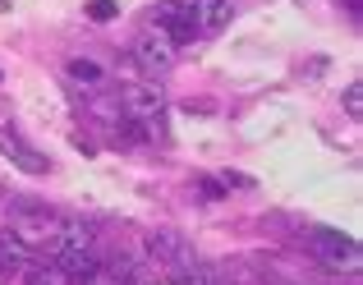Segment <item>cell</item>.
Wrapping results in <instances>:
<instances>
[{"label":"cell","instance_id":"8","mask_svg":"<svg viewBox=\"0 0 363 285\" xmlns=\"http://www.w3.org/2000/svg\"><path fill=\"white\" fill-rule=\"evenodd\" d=\"M0 152H5L14 166H23L28 175H46V157H42V152H33L18 134H0Z\"/></svg>","mask_w":363,"mask_h":285},{"label":"cell","instance_id":"11","mask_svg":"<svg viewBox=\"0 0 363 285\" xmlns=\"http://www.w3.org/2000/svg\"><path fill=\"white\" fill-rule=\"evenodd\" d=\"M28 285H65V276L55 267H33L28 262Z\"/></svg>","mask_w":363,"mask_h":285},{"label":"cell","instance_id":"13","mask_svg":"<svg viewBox=\"0 0 363 285\" xmlns=\"http://www.w3.org/2000/svg\"><path fill=\"white\" fill-rule=\"evenodd\" d=\"M359 101H363V88H359V83H350V88H345V111H350V116H359Z\"/></svg>","mask_w":363,"mask_h":285},{"label":"cell","instance_id":"12","mask_svg":"<svg viewBox=\"0 0 363 285\" xmlns=\"http://www.w3.org/2000/svg\"><path fill=\"white\" fill-rule=\"evenodd\" d=\"M88 14L97 18V23H106V18H116V0H92V5H88Z\"/></svg>","mask_w":363,"mask_h":285},{"label":"cell","instance_id":"5","mask_svg":"<svg viewBox=\"0 0 363 285\" xmlns=\"http://www.w3.org/2000/svg\"><path fill=\"white\" fill-rule=\"evenodd\" d=\"M51 262H55V272L69 276V281H88V276L101 272V253L97 249H60V253H51Z\"/></svg>","mask_w":363,"mask_h":285},{"label":"cell","instance_id":"1","mask_svg":"<svg viewBox=\"0 0 363 285\" xmlns=\"http://www.w3.org/2000/svg\"><path fill=\"white\" fill-rule=\"evenodd\" d=\"M116 116L133 120L147 138H166V97H161L157 83H124L116 97Z\"/></svg>","mask_w":363,"mask_h":285},{"label":"cell","instance_id":"4","mask_svg":"<svg viewBox=\"0 0 363 285\" xmlns=\"http://www.w3.org/2000/svg\"><path fill=\"white\" fill-rule=\"evenodd\" d=\"M147 258H152V262H166L170 276H175L179 267H189V262H194V249L184 244V235L157 230V235H147Z\"/></svg>","mask_w":363,"mask_h":285},{"label":"cell","instance_id":"2","mask_svg":"<svg viewBox=\"0 0 363 285\" xmlns=\"http://www.w3.org/2000/svg\"><path fill=\"white\" fill-rule=\"evenodd\" d=\"M313 258L322 262V267H331V272H354L359 267V244L350 240V235H340V230H313Z\"/></svg>","mask_w":363,"mask_h":285},{"label":"cell","instance_id":"10","mask_svg":"<svg viewBox=\"0 0 363 285\" xmlns=\"http://www.w3.org/2000/svg\"><path fill=\"white\" fill-rule=\"evenodd\" d=\"M65 74H69L74 83H88V88H92V83H101V65L97 60H69V65H65Z\"/></svg>","mask_w":363,"mask_h":285},{"label":"cell","instance_id":"9","mask_svg":"<svg viewBox=\"0 0 363 285\" xmlns=\"http://www.w3.org/2000/svg\"><path fill=\"white\" fill-rule=\"evenodd\" d=\"M230 18H235V0H198V23H203V33H221Z\"/></svg>","mask_w":363,"mask_h":285},{"label":"cell","instance_id":"7","mask_svg":"<svg viewBox=\"0 0 363 285\" xmlns=\"http://www.w3.org/2000/svg\"><path fill=\"white\" fill-rule=\"evenodd\" d=\"M33 262V244H23L14 230H0V276H18Z\"/></svg>","mask_w":363,"mask_h":285},{"label":"cell","instance_id":"15","mask_svg":"<svg viewBox=\"0 0 363 285\" xmlns=\"http://www.w3.org/2000/svg\"><path fill=\"white\" fill-rule=\"evenodd\" d=\"M350 9H359V0H350Z\"/></svg>","mask_w":363,"mask_h":285},{"label":"cell","instance_id":"3","mask_svg":"<svg viewBox=\"0 0 363 285\" xmlns=\"http://www.w3.org/2000/svg\"><path fill=\"white\" fill-rule=\"evenodd\" d=\"M133 60H138L143 74L161 79L166 69H175V46L166 42V33H143L138 42H133Z\"/></svg>","mask_w":363,"mask_h":285},{"label":"cell","instance_id":"14","mask_svg":"<svg viewBox=\"0 0 363 285\" xmlns=\"http://www.w3.org/2000/svg\"><path fill=\"white\" fill-rule=\"evenodd\" d=\"M83 285H116V281H111L106 272H97V276H88V281H83Z\"/></svg>","mask_w":363,"mask_h":285},{"label":"cell","instance_id":"6","mask_svg":"<svg viewBox=\"0 0 363 285\" xmlns=\"http://www.w3.org/2000/svg\"><path fill=\"white\" fill-rule=\"evenodd\" d=\"M60 249H97V225L83 221V216H74V221H60L51 235V253Z\"/></svg>","mask_w":363,"mask_h":285}]
</instances>
